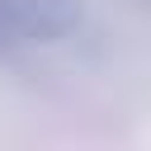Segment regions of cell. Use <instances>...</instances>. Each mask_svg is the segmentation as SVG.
I'll use <instances>...</instances> for the list:
<instances>
[{
  "instance_id": "1",
  "label": "cell",
  "mask_w": 151,
  "mask_h": 151,
  "mask_svg": "<svg viewBox=\"0 0 151 151\" xmlns=\"http://www.w3.org/2000/svg\"><path fill=\"white\" fill-rule=\"evenodd\" d=\"M80 19V0H0V61L71 38Z\"/></svg>"
}]
</instances>
